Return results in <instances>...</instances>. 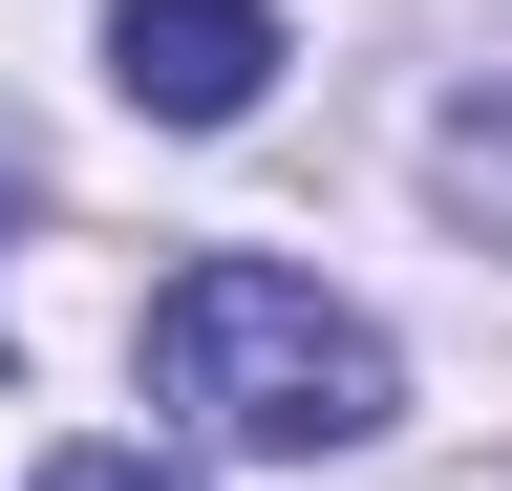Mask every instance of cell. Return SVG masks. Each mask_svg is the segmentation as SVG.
Listing matches in <instances>:
<instances>
[{
  "label": "cell",
  "mask_w": 512,
  "mask_h": 491,
  "mask_svg": "<svg viewBox=\"0 0 512 491\" xmlns=\"http://www.w3.org/2000/svg\"><path fill=\"white\" fill-rule=\"evenodd\" d=\"M150 406L214 427V449L320 470V449H363V427L406 406V363H384L363 299H320L278 257H192V278H150Z\"/></svg>",
  "instance_id": "6da1fadb"
},
{
  "label": "cell",
  "mask_w": 512,
  "mask_h": 491,
  "mask_svg": "<svg viewBox=\"0 0 512 491\" xmlns=\"http://www.w3.org/2000/svg\"><path fill=\"white\" fill-rule=\"evenodd\" d=\"M107 86L150 129H235L278 86V0H107Z\"/></svg>",
  "instance_id": "7a4b0ae2"
},
{
  "label": "cell",
  "mask_w": 512,
  "mask_h": 491,
  "mask_svg": "<svg viewBox=\"0 0 512 491\" xmlns=\"http://www.w3.org/2000/svg\"><path fill=\"white\" fill-rule=\"evenodd\" d=\"M427 171H448V193H470V214L512 235V65H470V86H448V129H427Z\"/></svg>",
  "instance_id": "3957f363"
},
{
  "label": "cell",
  "mask_w": 512,
  "mask_h": 491,
  "mask_svg": "<svg viewBox=\"0 0 512 491\" xmlns=\"http://www.w3.org/2000/svg\"><path fill=\"white\" fill-rule=\"evenodd\" d=\"M43 491H192L171 449H43Z\"/></svg>",
  "instance_id": "277c9868"
}]
</instances>
